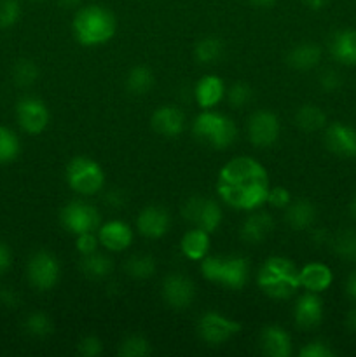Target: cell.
<instances>
[{"mask_svg": "<svg viewBox=\"0 0 356 357\" xmlns=\"http://www.w3.org/2000/svg\"><path fill=\"white\" fill-rule=\"evenodd\" d=\"M281 124L278 115L269 110H258L248 121V138L255 146H271L278 142Z\"/></svg>", "mask_w": 356, "mask_h": 357, "instance_id": "cell-12", "label": "cell"}, {"mask_svg": "<svg viewBox=\"0 0 356 357\" xmlns=\"http://www.w3.org/2000/svg\"><path fill=\"white\" fill-rule=\"evenodd\" d=\"M21 152V142L13 129L0 126V164H9L16 160Z\"/></svg>", "mask_w": 356, "mask_h": 357, "instance_id": "cell-34", "label": "cell"}, {"mask_svg": "<svg viewBox=\"0 0 356 357\" xmlns=\"http://www.w3.org/2000/svg\"><path fill=\"white\" fill-rule=\"evenodd\" d=\"M223 54V44L220 38L216 37H205L202 40L198 42L194 49V56L199 63H213L216 59L222 58Z\"/></svg>", "mask_w": 356, "mask_h": 357, "instance_id": "cell-35", "label": "cell"}, {"mask_svg": "<svg viewBox=\"0 0 356 357\" xmlns=\"http://www.w3.org/2000/svg\"><path fill=\"white\" fill-rule=\"evenodd\" d=\"M0 305L7 307V309H16L20 305V295L9 286H2L0 288Z\"/></svg>", "mask_w": 356, "mask_h": 357, "instance_id": "cell-45", "label": "cell"}, {"mask_svg": "<svg viewBox=\"0 0 356 357\" xmlns=\"http://www.w3.org/2000/svg\"><path fill=\"white\" fill-rule=\"evenodd\" d=\"M325 145L339 157H356V131L351 126L334 122L325 131Z\"/></svg>", "mask_w": 356, "mask_h": 357, "instance_id": "cell-15", "label": "cell"}, {"mask_svg": "<svg viewBox=\"0 0 356 357\" xmlns=\"http://www.w3.org/2000/svg\"><path fill=\"white\" fill-rule=\"evenodd\" d=\"M330 54L342 65H356V30H341L330 40Z\"/></svg>", "mask_w": 356, "mask_h": 357, "instance_id": "cell-24", "label": "cell"}, {"mask_svg": "<svg viewBox=\"0 0 356 357\" xmlns=\"http://www.w3.org/2000/svg\"><path fill=\"white\" fill-rule=\"evenodd\" d=\"M152 129L164 138H177L185 129V115L175 105H166L154 112L150 119Z\"/></svg>", "mask_w": 356, "mask_h": 357, "instance_id": "cell-16", "label": "cell"}, {"mask_svg": "<svg viewBox=\"0 0 356 357\" xmlns=\"http://www.w3.org/2000/svg\"><path fill=\"white\" fill-rule=\"evenodd\" d=\"M201 272L208 281L229 289H241L248 282L250 265L241 255H225V257L215 255V257L202 258Z\"/></svg>", "mask_w": 356, "mask_h": 357, "instance_id": "cell-4", "label": "cell"}, {"mask_svg": "<svg viewBox=\"0 0 356 357\" xmlns=\"http://www.w3.org/2000/svg\"><path fill=\"white\" fill-rule=\"evenodd\" d=\"M154 87V73L147 66H133L126 75V89L133 96H143Z\"/></svg>", "mask_w": 356, "mask_h": 357, "instance_id": "cell-28", "label": "cell"}, {"mask_svg": "<svg viewBox=\"0 0 356 357\" xmlns=\"http://www.w3.org/2000/svg\"><path fill=\"white\" fill-rule=\"evenodd\" d=\"M171 227L170 213L159 206H147L136 218V229L140 236L147 239H161Z\"/></svg>", "mask_w": 356, "mask_h": 357, "instance_id": "cell-14", "label": "cell"}, {"mask_svg": "<svg viewBox=\"0 0 356 357\" xmlns=\"http://www.w3.org/2000/svg\"><path fill=\"white\" fill-rule=\"evenodd\" d=\"M346 291H348L349 298L356 300V271L348 278V282H346Z\"/></svg>", "mask_w": 356, "mask_h": 357, "instance_id": "cell-47", "label": "cell"}, {"mask_svg": "<svg viewBox=\"0 0 356 357\" xmlns=\"http://www.w3.org/2000/svg\"><path fill=\"white\" fill-rule=\"evenodd\" d=\"M313 241L316 244L330 243V236L327 234V230H314L313 232Z\"/></svg>", "mask_w": 356, "mask_h": 357, "instance_id": "cell-49", "label": "cell"}, {"mask_svg": "<svg viewBox=\"0 0 356 357\" xmlns=\"http://www.w3.org/2000/svg\"><path fill=\"white\" fill-rule=\"evenodd\" d=\"M181 216L192 227L206 230L208 234L215 232L222 223V209L216 201L205 197H191L181 206Z\"/></svg>", "mask_w": 356, "mask_h": 357, "instance_id": "cell-8", "label": "cell"}, {"mask_svg": "<svg viewBox=\"0 0 356 357\" xmlns=\"http://www.w3.org/2000/svg\"><path fill=\"white\" fill-rule=\"evenodd\" d=\"M10 265H13V253H10L9 246L0 241V275L6 274Z\"/></svg>", "mask_w": 356, "mask_h": 357, "instance_id": "cell-46", "label": "cell"}, {"mask_svg": "<svg viewBox=\"0 0 356 357\" xmlns=\"http://www.w3.org/2000/svg\"><path fill=\"white\" fill-rule=\"evenodd\" d=\"M133 229L128 223L121 222V220H112L105 225L100 227L98 230V239L103 248L114 253H121V251L128 250L133 244Z\"/></svg>", "mask_w": 356, "mask_h": 357, "instance_id": "cell-17", "label": "cell"}, {"mask_svg": "<svg viewBox=\"0 0 356 357\" xmlns=\"http://www.w3.org/2000/svg\"><path fill=\"white\" fill-rule=\"evenodd\" d=\"M241 331L237 321L229 319L220 312H205L198 321V335L205 344L223 345Z\"/></svg>", "mask_w": 356, "mask_h": 357, "instance_id": "cell-9", "label": "cell"}, {"mask_svg": "<svg viewBox=\"0 0 356 357\" xmlns=\"http://www.w3.org/2000/svg\"><path fill=\"white\" fill-rule=\"evenodd\" d=\"M59 222L73 236L84 232H94L100 225V213L89 202L73 201L59 213Z\"/></svg>", "mask_w": 356, "mask_h": 357, "instance_id": "cell-10", "label": "cell"}, {"mask_svg": "<svg viewBox=\"0 0 356 357\" xmlns=\"http://www.w3.org/2000/svg\"><path fill=\"white\" fill-rule=\"evenodd\" d=\"M299 356L300 357H334L335 352L328 344L316 340V342H309L307 345H304V347L300 349Z\"/></svg>", "mask_w": 356, "mask_h": 357, "instance_id": "cell-42", "label": "cell"}, {"mask_svg": "<svg viewBox=\"0 0 356 357\" xmlns=\"http://www.w3.org/2000/svg\"><path fill=\"white\" fill-rule=\"evenodd\" d=\"M209 244H212L209 234L206 230L194 227V229H191L181 237L180 250L184 253V257L188 258V260L201 261L202 258L208 257Z\"/></svg>", "mask_w": 356, "mask_h": 357, "instance_id": "cell-26", "label": "cell"}, {"mask_svg": "<svg viewBox=\"0 0 356 357\" xmlns=\"http://www.w3.org/2000/svg\"><path fill=\"white\" fill-rule=\"evenodd\" d=\"M225 96H227V101H229L230 107L243 108L250 103L253 93H251V87L248 86V84L237 82V84H234V86H230L229 89H225Z\"/></svg>", "mask_w": 356, "mask_h": 357, "instance_id": "cell-38", "label": "cell"}, {"mask_svg": "<svg viewBox=\"0 0 356 357\" xmlns=\"http://www.w3.org/2000/svg\"><path fill=\"white\" fill-rule=\"evenodd\" d=\"M225 96V84L218 75L201 77L194 87V100L202 110H212L215 108L220 101Z\"/></svg>", "mask_w": 356, "mask_h": 357, "instance_id": "cell-19", "label": "cell"}, {"mask_svg": "<svg viewBox=\"0 0 356 357\" xmlns=\"http://www.w3.org/2000/svg\"><path fill=\"white\" fill-rule=\"evenodd\" d=\"M16 119L20 128L23 129L27 135H40L45 131L51 121V112H49L47 105L42 100L34 96L21 98L16 105Z\"/></svg>", "mask_w": 356, "mask_h": 357, "instance_id": "cell-11", "label": "cell"}, {"mask_svg": "<svg viewBox=\"0 0 356 357\" xmlns=\"http://www.w3.org/2000/svg\"><path fill=\"white\" fill-rule=\"evenodd\" d=\"M98 244H100V239H98V236H94V232H84L75 236V250L77 253H80L82 257L96 253Z\"/></svg>", "mask_w": 356, "mask_h": 357, "instance_id": "cell-40", "label": "cell"}, {"mask_svg": "<svg viewBox=\"0 0 356 357\" xmlns=\"http://www.w3.org/2000/svg\"><path fill=\"white\" fill-rule=\"evenodd\" d=\"M321 56H323V51L320 45L314 42H302L290 49L286 61H288L290 68L299 70V72H309L320 65Z\"/></svg>", "mask_w": 356, "mask_h": 357, "instance_id": "cell-23", "label": "cell"}, {"mask_svg": "<svg viewBox=\"0 0 356 357\" xmlns=\"http://www.w3.org/2000/svg\"><path fill=\"white\" fill-rule=\"evenodd\" d=\"M285 220L292 229L306 230L316 220V208L307 199H297L285 208Z\"/></svg>", "mask_w": 356, "mask_h": 357, "instance_id": "cell-25", "label": "cell"}, {"mask_svg": "<svg viewBox=\"0 0 356 357\" xmlns=\"http://www.w3.org/2000/svg\"><path fill=\"white\" fill-rule=\"evenodd\" d=\"M346 328L351 331L353 335H356V309H351L346 316Z\"/></svg>", "mask_w": 356, "mask_h": 357, "instance_id": "cell-48", "label": "cell"}, {"mask_svg": "<svg viewBox=\"0 0 356 357\" xmlns=\"http://www.w3.org/2000/svg\"><path fill=\"white\" fill-rule=\"evenodd\" d=\"M58 6L65 7V9H72V7H77L80 3V0H56Z\"/></svg>", "mask_w": 356, "mask_h": 357, "instance_id": "cell-51", "label": "cell"}, {"mask_svg": "<svg viewBox=\"0 0 356 357\" xmlns=\"http://www.w3.org/2000/svg\"><path fill=\"white\" fill-rule=\"evenodd\" d=\"M150 352H152L150 342L142 335H129L117 347V354L122 357H145Z\"/></svg>", "mask_w": 356, "mask_h": 357, "instance_id": "cell-36", "label": "cell"}, {"mask_svg": "<svg viewBox=\"0 0 356 357\" xmlns=\"http://www.w3.org/2000/svg\"><path fill=\"white\" fill-rule=\"evenodd\" d=\"M117 30V21L110 9L98 3L80 7L72 21V31L75 40L86 47L107 44Z\"/></svg>", "mask_w": 356, "mask_h": 357, "instance_id": "cell-2", "label": "cell"}, {"mask_svg": "<svg viewBox=\"0 0 356 357\" xmlns=\"http://www.w3.org/2000/svg\"><path fill=\"white\" fill-rule=\"evenodd\" d=\"M66 183L80 195H94L105 187V171L89 157H75L66 166Z\"/></svg>", "mask_w": 356, "mask_h": 357, "instance_id": "cell-6", "label": "cell"}, {"mask_svg": "<svg viewBox=\"0 0 356 357\" xmlns=\"http://www.w3.org/2000/svg\"><path fill=\"white\" fill-rule=\"evenodd\" d=\"M260 347L271 357H288L292 354V337L279 326H267L260 333Z\"/></svg>", "mask_w": 356, "mask_h": 357, "instance_id": "cell-22", "label": "cell"}, {"mask_svg": "<svg viewBox=\"0 0 356 357\" xmlns=\"http://www.w3.org/2000/svg\"><path fill=\"white\" fill-rule=\"evenodd\" d=\"M23 328L30 337L35 338H45L54 331V324L45 312L28 314L23 321Z\"/></svg>", "mask_w": 356, "mask_h": 357, "instance_id": "cell-33", "label": "cell"}, {"mask_svg": "<svg viewBox=\"0 0 356 357\" xmlns=\"http://www.w3.org/2000/svg\"><path fill=\"white\" fill-rule=\"evenodd\" d=\"M80 271L86 275L87 279H93V281H101V279H107L112 272V260L107 255L101 253H91L87 257H82L80 260Z\"/></svg>", "mask_w": 356, "mask_h": 357, "instance_id": "cell-27", "label": "cell"}, {"mask_svg": "<svg viewBox=\"0 0 356 357\" xmlns=\"http://www.w3.org/2000/svg\"><path fill=\"white\" fill-rule=\"evenodd\" d=\"M77 351H79V354L84 357H98L103 354V344H101V340L98 337L89 335V337H84L82 340L79 342Z\"/></svg>", "mask_w": 356, "mask_h": 357, "instance_id": "cell-41", "label": "cell"}, {"mask_svg": "<svg viewBox=\"0 0 356 357\" xmlns=\"http://www.w3.org/2000/svg\"><path fill=\"white\" fill-rule=\"evenodd\" d=\"M269 176L257 159L239 155L220 169L216 192L227 206L239 211H255L267 201Z\"/></svg>", "mask_w": 356, "mask_h": 357, "instance_id": "cell-1", "label": "cell"}, {"mask_svg": "<svg viewBox=\"0 0 356 357\" xmlns=\"http://www.w3.org/2000/svg\"><path fill=\"white\" fill-rule=\"evenodd\" d=\"M295 124L306 132H316L327 124V115L316 105H302L295 114Z\"/></svg>", "mask_w": 356, "mask_h": 357, "instance_id": "cell-29", "label": "cell"}, {"mask_svg": "<svg viewBox=\"0 0 356 357\" xmlns=\"http://www.w3.org/2000/svg\"><path fill=\"white\" fill-rule=\"evenodd\" d=\"M334 281L330 267L325 264H307L306 267L299 271V282L300 288L311 293H323L330 288Z\"/></svg>", "mask_w": 356, "mask_h": 357, "instance_id": "cell-20", "label": "cell"}, {"mask_svg": "<svg viewBox=\"0 0 356 357\" xmlns=\"http://www.w3.org/2000/svg\"><path fill=\"white\" fill-rule=\"evenodd\" d=\"M21 3L17 0H0V30H9L20 21Z\"/></svg>", "mask_w": 356, "mask_h": 357, "instance_id": "cell-37", "label": "cell"}, {"mask_svg": "<svg viewBox=\"0 0 356 357\" xmlns=\"http://www.w3.org/2000/svg\"><path fill=\"white\" fill-rule=\"evenodd\" d=\"M318 84L327 93H334L342 86V75L335 68H325L318 77Z\"/></svg>", "mask_w": 356, "mask_h": 357, "instance_id": "cell-39", "label": "cell"}, {"mask_svg": "<svg viewBox=\"0 0 356 357\" xmlns=\"http://www.w3.org/2000/svg\"><path fill=\"white\" fill-rule=\"evenodd\" d=\"M192 132L199 142L216 150L227 149L237 138V128L232 119L220 112H213V108L195 117Z\"/></svg>", "mask_w": 356, "mask_h": 357, "instance_id": "cell-5", "label": "cell"}, {"mask_svg": "<svg viewBox=\"0 0 356 357\" xmlns=\"http://www.w3.org/2000/svg\"><path fill=\"white\" fill-rule=\"evenodd\" d=\"M195 296V286L187 275L170 274L163 281V298L171 309L184 310L192 305Z\"/></svg>", "mask_w": 356, "mask_h": 357, "instance_id": "cell-13", "label": "cell"}, {"mask_svg": "<svg viewBox=\"0 0 356 357\" xmlns=\"http://www.w3.org/2000/svg\"><path fill=\"white\" fill-rule=\"evenodd\" d=\"M295 324L300 330L311 331L323 321V302L318 293L307 291L295 303Z\"/></svg>", "mask_w": 356, "mask_h": 357, "instance_id": "cell-18", "label": "cell"}, {"mask_svg": "<svg viewBox=\"0 0 356 357\" xmlns=\"http://www.w3.org/2000/svg\"><path fill=\"white\" fill-rule=\"evenodd\" d=\"M13 82L17 87H31L38 80L40 70H38L37 63L31 59H17L13 66Z\"/></svg>", "mask_w": 356, "mask_h": 357, "instance_id": "cell-32", "label": "cell"}, {"mask_svg": "<svg viewBox=\"0 0 356 357\" xmlns=\"http://www.w3.org/2000/svg\"><path fill=\"white\" fill-rule=\"evenodd\" d=\"M272 208H278V209H285L286 206L292 202V195L290 192L286 190L285 187H271L269 188V194H267V201Z\"/></svg>", "mask_w": 356, "mask_h": 357, "instance_id": "cell-43", "label": "cell"}, {"mask_svg": "<svg viewBox=\"0 0 356 357\" xmlns=\"http://www.w3.org/2000/svg\"><path fill=\"white\" fill-rule=\"evenodd\" d=\"M103 202L112 209H122L128 204V194L122 188H108L103 194Z\"/></svg>", "mask_w": 356, "mask_h": 357, "instance_id": "cell-44", "label": "cell"}, {"mask_svg": "<svg viewBox=\"0 0 356 357\" xmlns=\"http://www.w3.org/2000/svg\"><path fill=\"white\" fill-rule=\"evenodd\" d=\"M250 2L257 7H271V6H274L278 0H250Z\"/></svg>", "mask_w": 356, "mask_h": 357, "instance_id": "cell-52", "label": "cell"}, {"mask_svg": "<svg viewBox=\"0 0 356 357\" xmlns=\"http://www.w3.org/2000/svg\"><path fill=\"white\" fill-rule=\"evenodd\" d=\"M330 246L334 253L344 261H356V230H339L330 237Z\"/></svg>", "mask_w": 356, "mask_h": 357, "instance_id": "cell-30", "label": "cell"}, {"mask_svg": "<svg viewBox=\"0 0 356 357\" xmlns=\"http://www.w3.org/2000/svg\"><path fill=\"white\" fill-rule=\"evenodd\" d=\"M302 2L306 3V6L309 7V9L318 10V9H323V7L327 6V3L330 2V0H302Z\"/></svg>", "mask_w": 356, "mask_h": 357, "instance_id": "cell-50", "label": "cell"}, {"mask_svg": "<svg viewBox=\"0 0 356 357\" xmlns=\"http://www.w3.org/2000/svg\"><path fill=\"white\" fill-rule=\"evenodd\" d=\"M262 291L276 300H288L300 288L299 271L285 257H271L264 261L257 274Z\"/></svg>", "mask_w": 356, "mask_h": 357, "instance_id": "cell-3", "label": "cell"}, {"mask_svg": "<svg viewBox=\"0 0 356 357\" xmlns=\"http://www.w3.org/2000/svg\"><path fill=\"white\" fill-rule=\"evenodd\" d=\"M27 275L30 284L38 291H49L54 288L61 275L58 258L49 251H35L27 265Z\"/></svg>", "mask_w": 356, "mask_h": 357, "instance_id": "cell-7", "label": "cell"}, {"mask_svg": "<svg viewBox=\"0 0 356 357\" xmlns=\"http://www.w3.org/2000/svg\"><path fill=\"white\" fill-rule=\"evenodd\" d=\"M349 215L356 220V194H355V197L351 199V202H349Z\"/></svg>", "mask_w": 356, "mask_h": 357, "instance_id": "cell-53", "label": "cell"}, {"mask_svg": "<svg viewBox=\"0 0 356 357\" xmlns=\"http://www.w3.org/2000/svg\"><path fill=\"white\" fill-rule=\"evenodd\" d=\"M126 274L136 281H145L156 274V260L150 255L140 253L133 255L128 261H126Z\"/></svg>", "mask_w": 356, "mask_h": 357, "instance_id": "cell-31", "label": "cell"}, {"mask_svg": "<svg viewBox=\"0 0 356 357\" xmlns=\"http://www.w3.org/2000/svg\"><path fill=\"white\" fill-rule=\"evenodd\" d=\"M274 229V220L269 213H253L241 225V239L248 244L264 243Z\"/></svg>", "mask_w": 356, "mask_h": 357, "instance_id": "cell-21", "label": "cell"}]
</instances>
